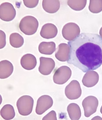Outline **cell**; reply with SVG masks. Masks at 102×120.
<instances>
[{
  "label": "cell",
  "instance_id": "4316f807",
  "mask_svg": "<svg viewBox=\"0 0 102 120\" xmlns=\"http://www.w3.org/2000/svg\"><path fill=\"white\" fill-rule=\"evenodd\" d=\"M96 117H98V116H96ZM99 118H100V117H99ZM96 119V118H95V117H94V118H93L92 119ZM99 119V118H97V119Z\"/></svg>",
  "mask_w": 102,
  "mask_h": 120
},
{
  "label": "cell",
  "instance_id": "ffe728a7",
  "mask_svg": "<svg viewBox=\"0 0 102 120\" xmlns=\"http://www.w3.org/2000/svg\"><path fill=\"white\" fill-rule=\"evenodd\" d=\"M10 44L14 48H18L21 47L24 43V39L23 37L17 33H14L10 35Z\"/></svg>",
  "mask_w": 102,
  "mask_h": 120
},
{
  "label": "cell",
  "instance_id": "5b68a950",
  "mask_svg": "<svg viewBox=\"0 0 102 120\" xmlns=\"http://www.w3.org/2000/svg\"><path fill=\"white\" fill-rule=\"evenodd\" d=\"M80 33L79 26L74 22H68L63 26L62 30L63 37L66 40L71 41L78 37Z\"/></svg>",
  "mask_w": 102,
  "mask_h": 120
},
{
  "label": "cell",
  "instance_id": "7c38bea8",
  "mask_svg": "<svg viewBox=\"0 0 102 120\" xmlns=\"http://www.w3.org/2000/svg\"><path fill=\"white\" fill-rule=\"evenodd\" d=\"M57 28L53 24L48 23L42 26L40 35L45 39H51L55 37L57 34Z\"/></svg>",
  "mask_w": 102,
  "mask_h": 120
},
{
  "label": "cell",
  "instance_id": "8fae6325",
  "mask_svg": "<svg viewBox=\"0 0 102 120\" xmlns=\"http://www.w3.org/2000/svg\"><path fill=\"white\" fill-rule=\"evenodd\" d=\"M99 75L96 71L90 70L87 71L83 76L82 83L84 86L91 87L94 86L98 82Z\"/></svg>",
  "mask_w": 102,
  "mask_h": 120
},
{
  "label": "cell",
  "instance_id": "e0dca14e",
  "mask_svg": "<svg viewBox=\"0 0 102 120\" xmlns=\"http://www.w3.org/2000/svg\"><path fill=\"white\" fill-rule=\"evenodd\" d=\"M56 50V44L53 41H43L38 46V51L42 54L51 55Z\"/></svg>",
  "mask_w": 102,
  "mask_h": 120
},
{
  "label": "cell",
  "instance_id": "8992f818",
  "mask_svg": "<svg viewBox=\"0 0 102 120\" xmlns=\"http://www.w3.org/2000/svg\"><path fill=\"white\" fill-rule=\"evenodd\" d=\"M98 105V99L93 96L85 98L82 101L84 116L88 117L96 112Z\"/></svg>",
  "mask_w": 102,
  "mask_h": 120
},
{
  "label": "cell",
  "instance_id": "603a6c76",
  "mask_svg": "<svg viewBox=\"0 0 102 120\" xmlns=\"http://www.w3.org/2000/svg\"><path fill=\"white\" fill-rule=\"evenodd\" d=\"M23 2L26 7L34 8L38 5L39 0H23Z\"/></svg>",
  "mask_w": 102,
  "mask_h": 120
},
{
  "label": "cell",
  "instance_id": "6da1fadb",
  "mask_svg": "<svg viewBox=\"0 0 102 120\" xmlns=\"http://www.w3.org/2000/svg\"><path fill=\"white\" fill-rule=\"evenodd\" d=\"M68 44V64L83 72L98 69L102 64V38L95 33H83Z\"/></svg>",
  "mask_w": 102,
  "mask_h": 120
},
{
  "label": "cell",
  "instance_id": "484cf974",
  "mask_svg": "<svg viewBox=\"0 0 102 120\" xmlns=\"http://www.w3.org/2000/svg\"><path fill=\"white\" fill-rule=\"evenodd\" d=\"M99 35L100 37L102 38V27L100 28V30H99Z\"/></svg>",
  "mask_w": 102,
  "mask_h": 120
},
{
  "label": "cell",
  "instance_id": "ac0fdd59",
  "mask_svg": "<svg viewBox=\"0 0 102 120\" xmlns=\"http://www.w3.org/2000/svg\"><path fill=\"white\" fill-rule=\"evenodd\" d=\"M67 111L70 119L79 120L81 115V110L79 106L76 103H72L67 107Z\"/></svg>",
  "mask_w": 102,
  "mask_h": 120
},
{
  "label": "cell",
  "instance_id": "9a60e30c",
  "mask_svg": "<svg viewBox=\"0 0 102 120\" xmlns=\"http://www.w3.org/2000/svg\"><path fill=\"white\" fill-rule=\"evenodd\" d=\"M14 68L11 62L8 60L0 62V78L4 79L9 77L12 73Z\"/></svg>",
  "mask_w": 102,
  "mask_h": 120
},
{
  "label": "cell",
  "instance_id": "30bf717a",
  "mask_svg": "<svg viewBox=\"0 0 102 120\" xmlns=\"http://www.w3.org/2000/svg\"><path fill=\"white\" fill-rule=\"evenodd\" d=\"M40 65L38 71L42 75H49L53 71L55 68V63L51 58L41 57L39 58Z\"/></svg>",
  "mask_w": 102,
  "mask_h": 120
},
{
  "label": "cell",
  "instance_id": "3957f363",
  "mask_svg": "<svg viewBox=\"0 0 102 120\" xmlns=\"http://www.w3.org/2000/svg\"><path fill=\"white\" fill-rule=\"evenodd\" d=\"M34 99L29 95H23L19 98L16 102L19 113L22 116H27L32 112Z\"/></svg>",
  "mask_w": 102,
  "mask_h": 120
},
{
  "label": "cell",
  "instance_id": "cb8c5ba5",
  "mask_svg": "<svg viewBox=\"0 0 102 120\" xmlns=\"http://www.w3.org/2000/svg\"><path fill=\"white\" fill-rule=\"evenodd\" d=\"M0 49L4 47L6 45V34L3 31L0 30Z\"/></svg>",
  "mask_w": 102,
  "mask_h": 120
},
{
  "label": "cell",
  "instance_id": "4fadbf2b",
  "mask_svg": "<svg viewBox=\"0 0 102 120\" xmlns=\"http://www.w3.org/2000/svg\"><path fill=\"white\" fill-rule=\"evenodd\" d=\"M70 53V47L68 44L64 43L58 45L57 48L55 56L57 60L60 61H68Z\"/></svg>",
  "mask_w": 102,
  "mask_h": 120
},
{
  "label": "cell",
  "instance_id": "83f0119b",
  "mask_svg": "<svg viewBox=\"0 0 102 120\" xmlns=\"http://www.w3.org/2000/svg\"><path fill=\"white\" fill-rule=\"evenodd\" d=\"M100 112L102 114V106H101V109H100Z\"/></svg>",
  "mask_w": 102,
  "mask_h": 120
},
{
  "label": "cell",
  "instance_id": "5bb4252c",
  "mask_svg": "<svg viewBox=\"0 0 102 120\" xmlns=\"http://www.w3.org/2000/svg\"><path fill=\"white\" fill-rule=\"evenodd\" d=\"M22 67L27 70L33 69L37 65V60L33 55L28 53L23 55L20 60Z\"/></svg>",
  "mask_w": 102,
  "mask_h": 120
},
{
  "label": "cell",
  "instance_id": "7402d4cb",
  "mask_svg": "<svg viewBox=\"0 0 102 120\" xmlns=\"http://www.w3.org/2000/svg\"><path fill=\"white\" fill-rule=\"evenodd\" d=\"M89 10L93 13H98L102 11V0H90Z\"/></svg>",
  "mask_w": 102,
  "mask_h": 120
},
{
  "label": "cell",
  "instance_id": "44dd1931",
  "mask_svg": "<svg viewBox=\"0 0 102 120\" xmlns=\"http://www.w3.org/2000/svg\"><path fill=\"white\" fill-rule=\"evenodd\" d=\"M87 2V0H68L67 4L73 10L79 11L85 8Z\"/></svg>",
  "mask_w": 102,
  "mask_h": 120
},
{
  "label": "cell",
  "instance_id": "d6986e66",
  "mask_svg": "<svg viewBox=\"0 0 102 120\" xmlns=\"http://www.w3.org/2000/svg\"><path fill=\"white\" fill-rule=\"evenodd\" d=\"M0 115L4 120L12 119L15 116V112L13 106L10 104L4 105L0 110Z\"/></svg>",
  "mask_w": 102,
  "mask_h": 120
},
{
  "label": "cell",
  "instance_id": "9c48e42d",
  "mask_svg": "<svg viewBox=\"0 0 102 120\" xmlns=\"http://www.w3.org/2000/svg\"><path fill=\"white\" fill-rule=\"evenodd\" d=\"M53 104L52 98L48 95H43L38 98L35 109L36 113L41 115L51 108Z\"/></svg>",
  "mask_w": 102,
  "mask_h": 120
},
{
  "label": "cell",
  "instance_id": "2e32d148",
  "mask_svg": "<svg viewBox=\"0 0 102 120\" xmlns=\"http://www.w3.org/2000/svg\"><path fill=\"white\" fill-rule=\"evenodd\" d=\"M42 6L46 12L49 13H54L59 9L60 2L58 0H43Z\"/></svg>",
  "mask_w": 102,
  "mask_h": 120
},
{
  "label": "cell",
  "instance_id": "ba28073f",
  "mask_svg": "<svg viewBox=\"0 0 102 120\" xmlns=\"http://www.w3.org/2000/svg\"><path fill=\"white\" fill-rule=\"evenodd\" d=\"M16 11L12 4L4 2L0 5V18L2 20L9 22L15 18Z\"/></svg>",
  "mask_w": 102,
  "mask_h": 120
},
{
  "label": "cell",
  "instance_id": "277c9868",
  "mask_svg": "<svg viewBox=\"0 0 102 120\" xmlns=\"http://www.w3.org/2000/svg\"><path fill=\"white\" fill-rule=\"evenodd\" d=\"M72 71L67 66H62L55 70L53 76V80L57 84H63L70 78Z\"/></svg>",
  "mask_w": 102,
  "mask_h": 120
},
{
  "label": "cell",
  "instance_id": "52a82bcc",
  "mask_svg": "<svg viewBox=\"0 0 102 120\" xmlns=\"http://www.w3.org/2000/svg\"><path fill=\"white\" fill-rule=\"evenodd\" d=\"M81 94L82 90L79 82L76 80H72L65 88V94L69 99H78Z\"/></svg>",
  "mask_w": 102,
  "mask_h": 120
},
{
  "label": "cell",
  "instance_id": "7a4b0ae2",
  "mask_svg": "<svg viewBox=\"0 0 102 120\" xmlns=\"http://www.w3.org/2000/svg\"><path fill=\"white\" fill-rule=\"evenodd\" d=\"M38 22L34 16L28 15L25 16L21 20L19 24L20 30L27 35L35 34L38 29Z\"/></svg>",
  "mask_w": 102,
  "mask_h": 120
},
{
  "label": "cell",
  "instance_id": "d4e9b609",
  "mask_svg": "<svg viewBox=\"0 0 102 120\" xmlns=\"http://www.w3.org/2000/svg\"><path fill=\"white\" fill-rule=\"evenodd\" d=\"M57 119L56 113L53 110L51 111L42 118V120H57Z\"/></svg>",
  "mask_w": 102,
  "mask_h": 120
}]
</instances>
